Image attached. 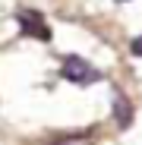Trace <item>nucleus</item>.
Instances as JSON below:
<instances>
[{
	"label": "nucleus",
	"mask_w": 142,
	"mask_h": 145,
	"mask_svg": "<svg viewBox=\"0 0 142 145\" xmlns=\"http://www.w3.org/2000/svg\"><path fill=\"white\" fill-rule=\"evenodd\" d=\"M60 72H63L66 82H76V85H92V82L101 79V72L95 69L88 60H82V57H66L63 66H60Z\"/></svg>",
	"instance_id": "nucleus-1"
},
{
	"label": "nucleus",
	"mask_w": 142,
	"mask_h": 145,
	"mask_svg": "<svg viewBox=\"0 0 142 145\" xmlns=\"http://www.w3.org/2000/svg\"><path fill=\"white\" fill-rule=\"evenodd\" d=\"M16 22H19V29L26 32V35H32L38 41H51V29H47V22H44L41 13L29 10V7H19L16 10Z\"/></svg>",
	"instance_id": "nucleus-2"
},
{
	"label": "nucleus",
	"mask_w": 142,
	"mask_h": 145,
	"mask_svg": "<svg viewBox=\"0 0 142 145\" xmlns=\"http://www.w3.org/2000/svg\"><path fill=\"white\" fill-rule=\"evenodd\" d=\"M114 117H117V123H120L123 129L133 123V107H130V101L123 98V95H117V98H114Z\"/></svg>",
	"instance_id": "nucleus-3"
},
{
	"label": "nucleus",
	"mask_w": 142,
	"mask_h": 145,
	"mask_svg": "<svg viewBox=\"0 0 142 145\" xmlns=\"http://www.w3.org/2000/svg\"><path fill=\"white\" fill-rule=\"evenodd\" d=\"M130 51H133L136 57H142V35H139V38H133V44H130Z\"/></svg>",
	"instance_id": "nucleus-4"
},
{
	"label": "nucleus",
	"mask_w": 142,
	"mask_h": 145,
	"mask_svg": "<svg viewBox=\"0 0 142 145\" xmlns=\"http://www.w3.org/2000/svg\"><path fill=\"white\" fill-rule=\"evenodd\" d=\"M117 3H126V0H117Z\"/></svg>",
	"instance_id": "nucleus-5"
}]
</instances>
